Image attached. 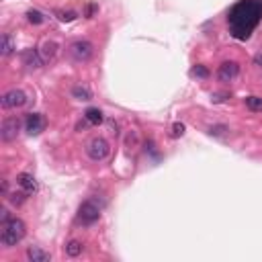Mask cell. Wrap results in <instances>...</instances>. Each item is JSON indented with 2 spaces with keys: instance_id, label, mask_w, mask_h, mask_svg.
Here are the masks:
<instances>
[{
  "instance_id": "obj_1",
  "label": "cell",
  "mask_w": 262,
  "mask_h": 262,
  "mask_svg": "<svg viewBox=\"0 0 262 262\" xmlns=\"http://www.w3.org/2000/svg\"><path fill=\"white\" fill-rule=\"evenodd\" d=\"M262 21V0H240L227 13L231 37L246 41Z\"/></svg>"
},
{
  "instance_id": "obj_2",
  "label": "cell",
  "mask_w": 262,
  "mask_h": 262,
  "mask_svg": "<svg viewBox=\"0 0 262 262\" xmlns=\"http://www.w3.org/2000/svg\"><path fill=\"white\" fill-rule=\"evenodd\" d=\"M25 236H27V225H25V221L19 219V217H11L9 221L3 223L0 242H3V246H7V248H13V246H17Z\"/></svg>"
},
{
  "instance_id": "obj_3",
  "label": "cell",
  "mask_w": 262,
  "mask_h": 262,
  "mask_svg": "<svg viewBox=\"0 0 262 262\" xmlns=\"http://www.w3.org/2000/svg\"><path fill=\"white\" fill-rule=\"evenodd\" d=\"M78 219H80L84 225H91V223L99 221V219H101V207H99L93 199L84 201V203L80 205V209H78Z\"/></svg>"
},
{
  "instance_id": "obj_4",
  "label": "cell",
  "mask_w": 262,
  "mask_h": 262,
  "mask_svg": "<svg viewBox=\"0 0 262 262\" xmlns=\"http://www.w3.org/2000/svg\"><path fill=\"white\" fill-rule=\"evenodd\" d=\"M109 152H111V148H109V141L105 137H95L89 141V145H86V154H89V158L95 162L105 160L109 156Z\"/></svg>"
},
{
  "instance_id": "obj_5",
  "label": "cell",
  "mask_w": 262,
  "mask_h": 262,
  "mask_svg": "<svg viewBox=\"0 0 262 262\" xmlns=\"http://www.w3.org/2000/svg\"><path fill=\"white\" fill-rule=\"evenodd\" d=\"M93 53H95V47H93L91 41L80 39V41H74V43L70 45V55H72L76 62H89V60L93 57Z\"/></svg>"
},
{
  "instance_id": "obj_6",
  "label": "cell",
  "mask_w": 262,
  "mask_h": 262,
  "mask_svg": "<svg viewBox=\"0 0 262 262\" xmlns=\"http://www.w3.org/2000/svg\"><path fill=\"white\" fill-rule=\"evenodd\" d=\"M0 103H3V109H21L27 105V95L19 89H13V91L3 95Z\"/></svg>"
},
{
  "instance_id": "obj_7",
  "label": "cell",
  "mask_w": 262,
  "mask_h": 262,
  "mask_svg": "<svg viewBox=\"0 0 262 262\" xmlns=\"http://www.w3.org/2000/svg\"><path fill=\"white\" fill-rule=\"evenodd\" d=\"M21 131V121L17 117H9L3 121V125H0V137H3V141H13Z\"/></svg>"
},
{
  "instance_id": "obj_8",
  "label": "cell",
  "mask_w": 262,
  "mask_h": 262,
  "mask_svg": "<svg viewBox=\"0 0 262 262\" xmlns=\"http://www.w3.org/2000/svg\"><path fill=\"white\" fill-rule=\"evenodd\" d=\"M17 187H19L27 197H33V195L39 191V185H37L35 177H33V174H29V172L17 174Z\"/></svg>"
},
{
  "instance_id": "obj_9",
  "label": "cell",
  "mask_w": 262,
  "mask_h": 262,
  "mask_svg": "<svg viewBox=\"0 0 262 262\" xmlns=\"http://www.w3.org/2000/svg\"><path fill=\"white\" fill-rule=\"evenodd\" d=\"M45 129V117L41 113H29L25 119V131L29 135H39Z\"/></svg>"
},
{
  "instance_id": "obj_10",
  "label": "cell",
  "mask_w": 262,
  "mask_h": 262,
  "mask_svg": "<svg viewBox=\"0 0 262 262\" xmlns=\"http://www.w3.org/2000/svg\"><path fill=\"white\" fill-rule=\"evenodd\" d=\"M238 74H240V64H238V62H223V64L217 68V78H219L221 82H231Z\"/></svg>"
},
{
  "instance_id": "obj_11",
  "label": "cell",
  "mask_w": 262,
  "mask_h": 262,
  "mask_svg": "<svg viewBox=\"0 0 262 262\" xmlns=\"http://www.w3.org/2000/svg\"><path fill=\"white\" fill-rule=\"evenodd\" d=\"M21 60H23V64H25L29 70H37V68L43 66V57H41V53H39L37 49H25V51L21 53Z\"/></svg>"
},
{
  "instance_id": "obj_12",
  "label": "cell",
  "mask_w": 262,
  "mask_h": 262,
  "mask_svg": "<svg viewBox=\"0 0 262 262\" xmlns=\"http://www.w3.org/2000/svg\"><path fill=\"white\" fill-rule=\"evenodd\" d=\"M27 258H29L31 262H49V260H51L49 252L41 250L39 246H31V248H27Z\"/></svg>"
},
{
  "instance_id": "obj_13",
  "label": "cell",
  "mask_w": 262,
  "mask_h": 262,
  "mask_svg": "<svg viewBox=\"0 0 262 262\" xmlns=\"http://www.w3.org/2000/svg\"><path fill=\"white\" fill-rule=\"evenodd\" d=\"M57 49H60V45H57L55 41H45V43L41 45L39 53H41L43 62H51V60H53V57L57 55Z\"/></svg>"
},
{
  "instance_id": "obj_14",
  "label": "cell",
  "mask_w": 262,
  "mask_h": 262,
  "mask_svg": "<svg viewBox=\"0 0 262 262\" xmlns=\"http://www.w3.org/2000/svg\"><path fill=\"white\" fill-rule=\"evenodd\" d=\"M84 119L89 121L91 125H101V123L105 121V115H103V111H101V109H97V107H91V109H86V113H84Z\"/></svg>"
},
{
  "instance_id": "obj_15",
  "label": "cell",
  "mask_w": 262,
  "mask_h": 262,
  "mask_svg": "<svg viewBox=\"0 0 262 262\" xmlns=\"http://www.w3.org/2000/svg\"><path fill=\"white\" fill-rule=\"evenodd\" d=\"M72 97L76 101H91L93 99V93H91L89 86H74V89H72Z\"/></svg>"
},
{
  "instance_id": "obj_16",
  "label": "cell",
  "mask_w": 262,
  "mask_h": 262,
  "mask_svg": "<svg viewBox=\"0 0 262 262\" xmlns=\"http://www.w3.org/2000/svg\"><path fill=\"white\" fill-rule=\"evenodd\" d=\"M15 51V41L11 35H3V39H0V53H3L5 57H9L11 53Z\"/></svg>"
},
{
  "instance_id": "obj_17",
  "label": "cell",
  "mask_w": 262,
  "mask_h": 262,
  "mask_svg": "<svg viewBox=\"0 0 262 262\" xmlns=\"http://www.w3.org/2000/svg\"><path fill=\"white\" fill-rule=\"evenodd\" d=\"M82 250H84V244H82V242H78V240H70V242L66 244V254H68V256H72V258L80 256V254H82Z\"/></svg>"
},
{
  "instance_id": "obj_18",
  "label": "cell",
  "mask_w": 262,
  "mask_h": 262,
  "mask_svg": "<svg viewBox=\"0 0 262 262\" xmlns=\"http://www.w3.org/2000/svg\"><path fill=\"white\" fill-rule=\"evenodd\" d=\"M246 107L254 113H262V99L260 97H246Z\"/></svg>"
},
{
  "instance_id": "obj_19",
  "label": "cell",
  "mask_w": 262,
  "mask_h": 262,
  "mask_svg": "<svg viewBox=\"0 0 262 262\" xmlns=\"http://www.w3.org/2000/svg\"><path fill=\"white\" fill-rule=\"evenodd\" d=\"M27 21H29L31 25H41V23L45 21V17H43L39 11H27Z\"/></svg>"
},
{
  "instance_id": "obj_20",
  "label": "cell",
  "mask_w": 262,
  "mask_h": 262,
  "mask_svg": "<svg viewBox=\"0 0 262 262\" xmlns=\"http://www.w3.org/2000/svg\"><path fill=\"white\" fill-rule=\"evenodd\" d=\"M76 17H78V15H76L74 11H60V13H57V19H60L62 23H72Z\"/></svg>"
},
{
  "instance_id": "obj_21",
  "label": "cell",
  "mask_w": 262,
  "mask_h": 262,
  "mask_svg": "<svg viewBox=\"0 0 262 262\" xmlns=\"http://www.w3.org/2000/svg\"><path fill=\"white\" fill-rule=\"evenodd\" d=\"M9 199H11V203H13V205H23V203H25V199H27V195H25V193L19 189L17 193L9 195Z\"/></svg>"
},
{
  "instance_id": "obj_22",
  "label": "cell",
  "mask_w": 262,
  "mask_h": 262,
  "mask_svg": "<svg viewBox=\"0 0 262 262\" xmlns=\"http://www.w3.org/2000/svg\"><path fill=\"white\" fill-rule=\"evenodd\" d=\"M191 76H195V78H209V70L205 66H195L191 70Z\"/></svg>"
},
{
  "instance_id": "obj_23",
  "label": "cell",
  "mask_w": 262,
  "mask_h": 262,
  "mask_svg": "<svg viewBox=\"0 0 262 262\" xmlns=\"http://www.w3.org/2000/svg\"><path fill=\"white\" fill-rule=\"evenodd\" d=\"M225 131H227V127H225V125H213V127H209V133H211V135H215V137H223V135H225Z\"/></svg>"
},
{
  "instance_id": "obj_24",
  "label": "cell",
  "mask_w": 262,
  "mask_h": 262,
  "mask_svg": "<svg viewBox=\"0 0 262 262\" xmlns=\"http://www.w3.org/2000/svg\"><path fill=\"white\" fill-rule=\"evenodd\" d=\"M170 135H172V137H181V135H185V125H183V123H174Z\"/></svg>"
},
{
  "instance_id": "obj_25",
  "label": "cell",
  "mask_w": 262,
  "mask_h": 262,
  "mask_svg": "<svg viewBox=\"0 0 262 262\" xmlns=\"http://www.w3.org/2000/svg\"><path fill=\"white\" fill-rule=\"evenodd\" d=\"M225 97H227V95H213L211 101H213V103H221V101H225Z\"/></svg>"
},
{
  "instance_id": "obj_26",
  "label": "cell",
  "mask_w": 262,
  "mask_h": 262,
  "mask_svg": "<svg viewBox=\"0 0 262 262\" xmlns=\"http://www.w3.org/2000/svg\"><path fill=\"white\" fill-rule=\"evenodd\" d=\"M95 11H97V7H95V5H91V7H89V9H86V17H89V19H91V17H93V13H95Z\"/></svg>"
},
{
  "instance_id": "obj_27",
  "label": "cell",
  "mask_w": 262,
  "mask_h": 262,
  "mask_svg": "<svg viewBox=\"0 0 262 262\" xmlns=\"http://www.w3.org/2000/svg\"><path fill=\"white\" fill-rule=\"evenodd\" d=\"M3 195H5V197L9 195V183H7V181H3Z\"/></svg>"
},
{
  "instance_id": "obj_28",
  "label": "cell",
  "mask_w": 262,
  "mask_h": 262,
  "mask_svg": "<svg viewBox=\"0 0 262 262\" xmlns=\"http://www.w3.org/2000/svg\"><path fill=\"white\" fill-rule=\"evenodd\" d=\"M254 62H256V64H258V66H260V68H262V53H258V55H256V57H254Z\"/></svg>"
}]
</instances>
